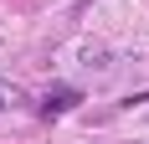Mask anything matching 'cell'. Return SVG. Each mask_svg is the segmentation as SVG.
<instances>
[{
  "label": "cell",
  "mask_w": 149,
  "mask_h": 144,
  "mask_svg": "<svg viewBox=\"0 0 149 144\" xmlns=\"http://www.w3.org/2000/svg\"><path fill=\"white\" fill-rule=\"evenodd\" d=\"M77 103H82V93H77V87H52V93L41 98V108H36V113H41V118H57V113H67V108H77Z\"/></svg>",
  "instance_id": "cell-1"
},
{
  "label": "cell",
  "mask_w": 149,
  "mask_h": 144,
  "mask_svg": "<svg viewBox=\"0 0 149 144\" xmlns=\"http://www.w3.org/2000/svg\"><path fill=\"white\" fill-rule=\"evenodd\" d=\"M0 108H5V93H0Z\"/></svg>",
  "instance_id": "cell-2"
}]
</instances>
